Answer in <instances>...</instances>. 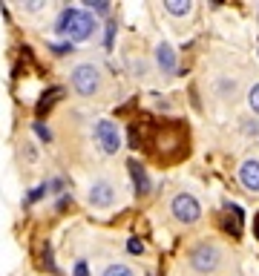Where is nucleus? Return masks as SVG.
I'll list each match as a JSON object with an SVG mask.
<instances>
[{"instance_id": "f257e3e1", "label": "nucleus", "mask_w": 259, "mask_h": 276, "mask_svg": "<svg viewBox=\"0 0 259 276\" xmlns=\"http://www.w3.org/2000/svg\"><path fill=\"white\" fill-rule=\"evenodd\" d=\"M58 32L66 35L69 40L81 43V40L92 37V32H95V18H92L90 12H84V9H64L61 18H58Z\"/></svg>"}, {"instance_id": "f03ea898", "label": "nucleus", "mask_w": 259, "mask_h": 276, "mask_svg": "<svg viewBox=\"0 0 259 276\" xmlns=\"http://www.w3.org/2000/svg\"><path fill=\"white\" fill-rule=\"evenodd\" d=\"M72 87L81 92V95H95L101 87V72L92 63H81L72 69Z\"/></svg>"}, {"instance_id": "7ed1b4c3", "label": "nucleus", "mask_w": 259, "mask_h": 276, "mask_svg": "<svg viewBox=\"0 0 259 276\" xmlns=\"http://www.w3.org/2000/svg\"><path fill=\"white\" fill-rule=\"evenodd\" d=\"M219 262H222V253L216 245H199L190 253V268L196 274H213L219 268Z\"/></svg>"}, {"instance_id": "20e7f679", "label": "nucleus", "mask_w": 259, "mask_h": 276, "mask_svg": "<svg viewBox=\"0 0 259 276\" xmlns=\"http://www.w3.org/2000/svg\"><path fill=\"white\" fill-rule=\"evenodd\" d=\"M170 210H173V216H176V221H182V224H193V221H199V216H202V207H199V202H196L190 193L173 196Z\"/></svg>"}, {"instance_id": "39448f33", "label": "nucleus", "mask_w": 259, "mask_h": 276, "mask_svg": "<svg viewBox=\"0 0 259 276\" xmlns=\"http://www.w3.org/2000/svg\"><path fill=\"white\" fill-rule=\"evenodd\" d=\"M95 138H98V144H101L104 153H118V147H121L118 127H115V121H110V118H101L95 124Z\"/></svg>"}, {"instance_id": "423d86ee", "label": "nucleus", "mask_w": 259, "mask_h": 276, "mask_svg": "<svg viewBox=\"0 0 259 276\" xmlns=\"http://www.w3.org/2000/svg\"><path fill=\"white\" fill-rule=\"evenodd\" d=\"M239 182L248 193H259V158H245L239 167Z\"/></svg>"}, {"instance_id": "0eeeda50", "label": "nucleus", "mask_w": 259, "mask_h": 276, "mask_svg": "<svg viewBox=\"0 0 259 276\" xmlns=\"http://www.w3.org/2000/svg\"><path fill=\"white\" fill-rule=\"evenodd\" d=\"M115 202V187L110 182H95L90 187V204L92 207H110Z\"/></svg>"}, {"instance_id": "6e6552de", "label": "nucleus", "mask_w": 259, "mask_h": 276, "mask_svg": "<svg viewBox=\"0 0 259 276\" xmlns=\"http://www.w3.org/2000/svg\"><path fill=\"white\" fill-rule=\"evenodd\" d=\"M156 58H159V66H162L164 72H176V52H173L170 43H162L156 49Z\"/></svg>"}, {"instance_id": "1a4fd4ad", "label": "nucleus", "mask_w": 259, "mask_h": 276, "mask_svg": "<svg viewBox=\"0 0 259 276\" xmlns=\"http://www.w3.org/2000/svg\"><path fill=\"white\" fill-rule=\"evenodd\" d=\"M130 176H132V182H135V190H138V193H150V179H147V173H144L141 164L130 161Z\"/></svg>"}, {"instance_id": "9d476101", "label": "nucleus", "mask_w": 259, "mask_h": 276, "mask_svg": "<svg viewBox=\"0 0 259 276\" xmlns=\"http://www.w3.org/2000/svg\"><path fill=\"white\" fill-rule=\"evenodd\" d=\"M225 227L230 230V233H233V236H239V233H242V210H239L236 204H230V210H227Z\"/></svg>"}, {"instance_id": "9b49d317", "label": "nucleus", "mask_w": 259, "mask_h": 276, "mask_svg": "<svg viewBox=\"0 0 259 276\" xmlns=\"http://www.w3.org/2000/svg\"><path fill=\"white\" fill-rule=\"evenodd\" d=\"M190 0H164V9H167V15H173V18H182V15H187L190 12Z\"/></svg>"}, {"instance_id": "f8f14e48", "label": "nucleus", "mask_w": 259, "mask_h": 276, "mask_svg": "<svg viewBox=\"0 0 259 276\" xmlns=\"http://www.w3.org/2000/svg\"><path fill=\"white\" fill-rule=\"evenodd\" d=\"M101 276H132V271H130L127 265H110Z\"/></svg>"}, {"instance_id": "ddd939ff", "label": "nucleus", "mask_w": 259, "mask_h": 276, "mask_svg": "<svg viewBox=\"0 0 259 276\" xmlns=\"http://www.w3.org/2000/svg\"><path fill=\"white\" fill-rule=\"evenodd\" d=\"M55 95H61V90H58V87H55V90L49 92V95H43L46 101H40V104H37V115H40L43 110H49V107H52V101H55Z\"/></svg>"}, {"instance_id": "4468645a", "label": "nucleus", "mask_w": 259, "mask_h": 276, "mask_svg": "<svg viewBox=\"0 0 259 276\" xmlns=\"http://www.w3.org/2000/svg\"><path fill=\"white\" fill-rule=\"evenodd\" d=\"M248 104H251V110H254V112H259V84L251 87V92H248Z\"/></svg>"}, {"instance_id": "2eb2a0df", "label": "nucleus", "mask_w": 259, "mask_h": 276, "mask_svg": "<svg viewBox=\"0 0 259 276\" xmlns=\"http://www.w3.org/2000/svg\"><path fill=\"white\" fill-rule=\"evenodd\" d=\"M87 6H92L98 15H107V12H110V3H107V0H95V3H87Z\"/></svg>"}, {"instance_id": "dca6fc26", "label": "nucleus", "mask_w": 259, "mask_h": 276, "mask_svg": "<svg viewBox=\"0 0 259 276\" xmlns=\"http://www.w3.org/2000/svg\"><path fill=\"white\" fill-rule=\"evenodd\" d=\"M127 247H130V253H141V250H144V245H141L138 239H130V242H127Z\"/></svg>"}, {"instance_id": "f3484780", "label": "nucleus", "mask_w": 259, "mask_h": 276, "mask_svg": "<svg viewBox=\"0 0 259 276\" xmlns=\"http://www.w3.org/2000/svg\"><path fill=\"white\" fill-rule=\"evenodd\" d=\"M35 132H37L43 141H49V138H52V135H49V129H46V127H40V124H35Z\"/></svg>"}, {"instance_id": "a211bd4d", "label": "nucleus", "mask_w": 259, "mask_h": 276, "mask_svg": "<svg viewBox=\"0 0 259 276\" xmlns=\"http://www.w3.org/2000/svg\"><path fill=\"white\" fill-rule=\"evenodd\" d=\"M52 49H55L58 55H66V52H72V46H69V43H61V46H52Z\"/></svg>"}, {"instance_id": "6ab92c4d", "label": "nucleus", "mask_w": 259, "mask_h": 276, "mask_svg": "<svg viewBox=\"0 0 259 276\" xmlns=\"http://www.w3.org/2000/svg\"><path fill=\"white\" fill-rule=\"evenodd\" d=\"M43 190H46V187H35L32 193H29V202H35V199H40V196H43Z\"/></svg>"}, {"instance_id": "aec40b11", "label": "nucleus", "mask_w": 259, "mask_h": 276, "mask_svg": "<svg viewBox=\"0 0 259 276\" xmlns=\"http://www.w3.org/2000/svg\"><path fill=\"white\" fill-rule=\"evenodd\" d=\"M75 276H87V262H78L75 265Z\"/></svg>"}, {"instance_id": "412c9836", "label": "nucleus", "mask_w": 259, "mask_h": 276, "mask_svg": "<svg viewBox=\"0 0 259 276\" xmlns=\"http://www.w3.org/2000/svg\"><path fill=\"white\" fill-rule=\"evenodd\" d=\"M254 227H257V239H259V216L254 219Z\"/></svg>"}]
</instances>
